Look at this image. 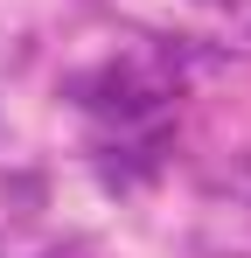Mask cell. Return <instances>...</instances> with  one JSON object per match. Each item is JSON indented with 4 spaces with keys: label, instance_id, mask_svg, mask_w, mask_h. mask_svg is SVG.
<instances>
[{
    "label": "cell",
    "instance_id": "cell-1",
    "mask_svg": "<svg viewBox=\"0 0 251 258\" xmlns=\"http://www.w3.org/2000/svg\"><path fill=\"white\" fill-rule=\"evenodd\" d=\"M70 98L77 105H91V112H119V119H140V112H154L161 105V84L154 77H140V70H84V77H70Z\"/></svg>",
    "mask_w": 251,
    "mask_h": 258
}]
</instances>
